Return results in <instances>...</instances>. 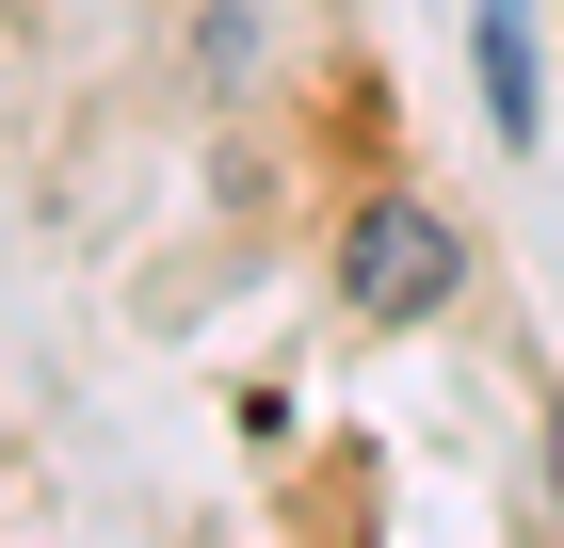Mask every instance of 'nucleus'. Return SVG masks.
<instances>
[{
    "label": "nucleus",
    "instance_id": "f257e3e1",
    "mask_svg": "<svg viewBox=\"0 0 564 548\" xmlns=\"http://www.w3.org/2000/svg\"><path fill=\"white\" fill-rule=\"evenodd\" d=\"M452 275H468V258H452L435 211H371V226H355V307H371V323H420Z\"/></svg>",
    "mask_w": 564,
    "mask_h": 548
},
{
    "label": "nucleus",
    "instance_id": "f03ea898",
    "mask_svg": "<svg viewBox=\"0 0 564 548\" xmlns=\"http://www.w3.org/2000/svg\"><path fill=\"white\" fill-rule=\"evenodd\" d=\"M484 97H500V129H532V33L517 17H484Z\"/></svg>",
    "mask_w": 564,
    "mask_h": 548
},
{
    "label": "nucleus",
    "instance_id": "7ed1b4c3",
    "mask_svg": "<svg viewBox=\"0 0 564 548\" xmlns=\"http://www.w3.org/2000/svg\"><path fill=\"white\" fill-rule=\"evenodd\" d=\"M549 468H564V404H549Z\"/></svg>",
    "mask_w": 564,
    "mask_h": 548
}]
</instances>
